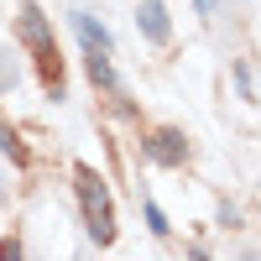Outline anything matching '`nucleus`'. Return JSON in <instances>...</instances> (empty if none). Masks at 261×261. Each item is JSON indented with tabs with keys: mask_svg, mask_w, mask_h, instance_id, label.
Returning <instances> with one entry per match:
<instances>
[{
	"mask_svg": "<svg viewBox=\"0 0 261 261\" xmlns=\"http://www.w3.org/2000/svg\"><path fill=\"white\" fill-rule=\"evenodd\" d=\"M235 84H241V99H256V73H251V63H246V58L235 63Z\"/></svg>",
	"mask_w": 261,
	"mask_h": 261,
	"instance_id": "obj_7",
	"label": "nucleus"
},
{
	"mask_svg": "<svg viewBox=\"0 0 261 261\" xmlns=\"http://www.w3.org/2000/svg\"><path fill=\"white\" fill-rule=\"evenodd\" d=\"M0 151H6V157H16V162H27V146H21V136H16L6 120H0Z\"/></svg>",
	"mask_w": 261,
	"mask_h": 261,
	"instance_id": "obj_6",
	"label": "nucleus"
},
{
	"mask_svg": "<svg viewBox=\"0 0 261 261\" xmlns=\"http://www.w3.org/2000/svg\"><path fill=\"white\" fill-rule=\"evenodd\" d=\"M136 27H141V37L151 42V47H167V37H172L162 0H141V6H136Z\"/></svg>",
	"mask_w": 261,
	"mask_h": 261,
	"instance_id": "obj_4",
	"label": "nucleus"
},
{
	"mask_svg": "<svg viewBox=\"0 0 261 261\" xmlns=\"http://www.w3.org/2000/svg\"><path fill=\"white\" fill-rule=\"evenodd\" d=\"M0 89H11V73H6V53H0Z\"/></svg>",
	"mask_w": 261,
	"mask_h": 261,
	"instance_id": "obj_9",
	"label": "nucleus"
},
{
	"mask_svg": "<svg viewBox=\"0 0 261 261\" xmlns=\"http://www.w3.org/2000/svg\"><path fill=\"white\" fill-rule=\"evenodd\" d=\"M141 151H146V162H157V167H183V157H188V141H183V130L162 125V130H151V136L141 141Z\"/></svg>",
	"mask_w": 261,
	"mask_h": 261,
	"instance_id": "obj_3",
	"label": "nucleus"
},
{
	"mask_svg": "<svg viewBox=\"0 0 261 261\" xmlns=\"http://www.w3.org/2000/svg\"><path fill=\"white\" fill-rule=\"evenodd\" d=\"M146 230H151V235H157V241H162V235L172 230V225H167V214H162L157 204H146Z\"/></svg>",
	"mask_w": 261,
	"mask_h": 261,
	"instance_id": "obj_8",
	"label": "nucleus"
},
{
	"mask_svg": "<svg viewBox=\"0 0 261 261\" xmlns=\"http://www.w3.org/2000/svg\"><path fill=\"white\" fill-rule=\"evenodd\" d=\"M16 42H21V47H27L32 58L58 47V42H53V27H47V16H42L32 0H21V11H16Z\"/></svg>",
	"mask_w": 261,
	"mask_h": 261,
	"instance_id": "obj_2",
	"label": "nucleus"
},
{
	"mask_svg": "<svg viewBox=\"0 0 261 261\" xmlns=\"http://www.w3.org/2000/svg\"><path fill=\"white\" fill-rule=\"evenodd\" d=\"M73 32H79V42H84V47H94V53H115L110 27H105V21H94L89 11H73Z\"/></svg>",
	"mask_w": 261,
	"mask_h": 261,
	"instance_id": "obj_5",
	"label": "nucleus"
},
{
	"mask_svg": "<svg viewBox=\"0 0 261 261\" xmlns=\"http://www.w3.org/2000/svg\"><path fill=\"white\" fill-rule=\"evenodd\" d=\"M73 188H79V204H84V225H89V241L94 246H110L115 241V209H110V188H105V178L79 162L73 167Z\"/></svg>",
	"mask_w": 261,
	"mask_h": 261,
	"instance_id": "obj_1",
	"label": "nucleus"
}]
</instances>
